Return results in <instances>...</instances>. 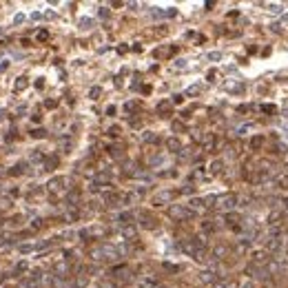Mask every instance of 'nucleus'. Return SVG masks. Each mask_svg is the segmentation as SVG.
Masks as SVG:
<instances>
[{"mask_svg": "<svg viewBox=\"0 0 288 288\" xmlns=\"http://www.w3.org/2000/svg\"><path fill=\"white\" fill-rule=\"evenodd\" d=\"M138 288H157V284H155L153 279H144V281H140Z\"/></svg>", "mask_w": 288, "mask_h": 288, "instance_id": "obj_13", "label": "nucleus"}, {"mask_svg": "<svg viewBox=\"0 0 288 288\" xmlns=\"http://www.w3.org/2000/svg\"><path fill=\"white\" fill-rule=\"evenodd\" d=\"M55 104H58V102H55V100H47V106H49V109H53Z\"/></svg>", "mask_w": 288, "mask_h": 288, "instance_id": "obj_29", "label": "nucleus"}, {"mask_svg": "<svg viewBox=\"0 0 288 288\" xmlns=\"http://www.w3.org/2000/svg\"><path fill=\"white\" fill-rule=\"evenodd\" d=\"M31 135H33V138H44V131H42V129H36Z\"/></svg>", "mask_w": 288, "mask_h": 288, "instance_id": "obj_23", "label": "nucleus"}, {"mask_svg": "<svg viewBox=\"0 0 288 288\" xmlns=\"http://www.w3.org/2000/svg\"><path fill=\"white\" fill-rule=\"evenodd\" d=\"M157 111H160V113H168V111H171V104H168L166 100H164V102L157 104Z\"/></svg>", "mask_w": 288, "mask_h": 288, "instance_id": "obj_14", "label": "nucleus"}, {"mask_svg": "<svg viewBox=\"0 0 288 288\" xmlns=\"http://www.w3.org/2000/svg\"><path fill=\"white\" fill-rule=\"evenodd\" d=\"M262 144H264V138H262V135H257V138L251 140V146H253V149H259Z\"/></svg>", "mask_w": 288, "mask_h": 288, "instance_id": "obj_17", "label": "nucleus"}, {"mask_svg": "<svg viewBox=\"0 0 288 288\" xmlns=\"http://www.w3.org/2000/svg\"><path fill=\"white\" fill-rule=\"evenodd\" d=\"M166 149H168V151H180V149H182V144H180L177 138H168V140H166Z\"/></svg>", "mask_w": 288, "mask_h": 288, "instance_id": "obj_5", "label": "nucleus"}, {"mask_svg": "<svg viewBox=\"0 0 288 288\" xmlns=\"http://www.w3.org/2000/svg\"><path fill=\"white\" fill-rule=\"evenodd\" d=\"M62 186H64V177H53L49 182V191H60Z\"/></svg>", "mask_w": 288, "mask_h": 288, "instance_id": "obj_4", "label": "nucleus"}, {"mask_svg": "<svg viewBox=\"0 0 288 288\" xmlns=\"http://www.w3.org/2000/svg\"><path fill=\"white\" fill-rule=\"evenodd\" d=\"M239 288H253V281H242Z\"/></svg>", "mask_w": 288, "mask_h": 288, "instance_id": "obj_25", "label": "nucleus"}, {"mask_svg": "<svg viewBox=\"0 0 288 288\" xmlns=\"http://www.w3.org/2000/svg\"><path fill=\"white\" fill-rule=\"evenodd\" d=\"M27 84H29L27 78H18V82L13 84V91H22V89H27Z\"/></svg>", "mask_w": 288, "mask_h": 288, "instance_id": "obj_9", "label": "nucleus"}, {"mask_svg": "<svg viewBox=\"0 0 288 288\" xmlns=\"http://www.w3.org/2000/svg\"><path fill=\"white\" fill-rule=\"evenodd\" d=\"M189 206L193 208V211H202V208H204V200H200V197H193V200L189 202Z\"/></svg>", "mask_w": 288, "mask_h": 288, "instance_id": "obj_7", "label": "nucleus"}, {"mask_svg": "<svg viewBox=\"0 0 288 288\" xmlns=\"http://www.w3.org/2000/svg\"><path fill=\"white\" fill-rule=\"evenodd\" d=\"M226 255V246H217L215 248V257H224Z\"/></svg>", "mask_w": 288, "mask_h": 288, "instance_id": "obj_20", "label": "nucleus"}, {"mask_svg": "<svg viewBox=\"0 0 288 288\" xmlns=\"http://www.w3.org/2000/svg\"><path fill=\"white\" fill-rule=\"evenodd\" d=\"M16 270H18V273H22V270H27V264H25V262H22V264H18V268H16Z\"/></svg>", "mask_w": 288, "mask_h": 288, "instance_id": "obj_27", "label": "nucleus"}, {"mask_svg": "<svg viewBox=\"0 0 288 288\" xmlns=\"http://www.w3.org/2000/svg\"><path fill=\"white\" fill-rule=\"evenodd\" d=\"M168 215H171L173 219H186V217L191 215V211H186L184 206L175 204V206H171V208H168Z\"/></svg>", "mask_w": 288, "mask_h": 288, "instance_id": "obj_2", "label": "nucleus"}, {"mask_svg": "<svg viewBox=\"0 0 288 288\" xmlns=\"http://www.w3.org/2000/svg\"><path fill=\"white\" fill-rule=\"evenodd\" d=\"M109 16V9H100V18H106Z\"/></svg>", "mask_w": 288, "mask_h": 288, "instance_id": "obj_28", "label": "nucleus"}, {"mask_svg": "<svg viewBox=\"0 0 288 288\" xmlns=\"http://www.w3.org/2000/svg\"><path fill=\"white\" fill-rule=\"evenodd\" d=\"M262 109L266 111V113H273V111H275V106H270V104H266V106H262Z\"/></svg>", "mask_w": 288, "mask_h": 288, "instance_id": "obj_26", "label": "nucleus"}, {"mask_svg": "<svg viewBox=\"0 0 288 288\" xmlns=\"http://www.w3.org/2000/svg\"><path fill=\"white\" fill-rule=\"evenodd\" d=\"M215 273H213V270H206V273H202V281H204V284H215Z\"/></svg>", "mask_w": 288, "mask_h": 288, "instance_id": "obj_6", "label": "nucleus"}, {"mask_svg": "<svg viewBox=\"0 0 288 288\" xmlns=\"http://www.w3.org/2000/svg\"><path fill=\"white\" fill-rule=\"evenodd\" d=\"M200 93V87H191L189 91H186V95H197Z\"/></svg>", "mask_w": 288, "mask_h": 288, "instance_id": "obj_22", "label": "nucleus"}, {"mask_svg": "<svg viewBox=\"0 0 288 288\" xmlns=\"http://www.w3.org/2000/svg\"><path fill=\"white\" fill-rule=\"evenodd\" d=\"M2 244H4V237H2V235H0V246H2Z\"/></svg>", "mask_w": 288, "mask_h": 288, "instance_id": "obj_30", "label": "nucleus"}, {"mask_svg": "<svg viewBox=\"0 0 288 288\" xmlns=\"http://www.w3.org/2000/svg\"><path fill=\"white\" fill-rule=\"evenodd\" d=\"M217 206L222 208V211H230V208H235V204H237V197L230 193V195H222V197H217Z\"/></svg>", "mask_w": 288, "mask_h": 288, "instance_id": "obj_1", "label": "nucleus"}, {"mask_svg": "<svg viewBox=\"0 0 288 288\" xmlns=\"http://www.w3.org/2000/svg\"><path fill=\"white\" fill-rule=\"evenodd\" d=\"M253 262H255V264H266L268 262V255H266V253H255V255H253Z\"/></svg>", "mask_w": 288, "mask_h": 288, "instance_id": "obj_8", "label": "nucleus"}, {"mask_svg": "<svg viewBox=\"0 0 288 288\" xmlns=\"http://www.w3.org/2000/svg\"><path fill=\"white\" fill-rule=\"evenodd\" d=\"M222 162H219V160H215V162H213V164H211V173H219V171H222Z\"/></svg>", "mask_w": 288, "mask_h": 288, "instance_id": "obj_19", "label": "nucleus"}, {"mask_svg": "<svg viewBox=\"0 0 288 288\" xmlns=\"http://www.w3.org/2000/svg\"><path fill=\"white\" fill-rule=\"evenodd\" d=\"M122 237H126V239L135 237V228H133V226H124V228H122Z\"/></svg>", "mask_w": 288, "mask_h": 288, "instance_id": "obj_12", "label": "nucleus"}, {"mask_svg": "<svg viewBox=\"0 0 288 288\" xmlns=\"http://www.w3.org/2000/svg\"><path fill=\"white\" fill-rule=\"evenodd\" d=\"M91 25H93L91 18H82L80 20V29H91Z\"/></svg>", "mask_w": 288, "mask_h": 288, "instance_id": "obj_18", "label": "nucleus"}, {"mask_svg": "<svg viewBox=\"0 0 288 288\" xmlns=\"http://www.w3.org/2000/svg\"><path fill=\"white\" fill-rule=\"evenodd\" d=\"M142 140H144V142H157V135L151 133V131H146V133L142 135Z\"/></svg>", "mask_w": 288, "mask_h": 288, "instance_id": "obj_15", "label": "nucleus"}, {"mask_svg": "<svg viewBox=\"0 0 288 288\" xmlns=\"http://www.w3.org/2000/svg\"><path fill=\"white\" fill-rule=\"evenodd\" d=\"M133 219V213H120V215H117V222L120 224H129Z\"/></svg>", "mask_w": 288, "mask_h": 288, "instance_id": "obj_10", "label": "nucleus"}, {"mask_svg": "<svg viewBox=\"0 0 288 288\" xmlns=\"http://www.w3.org/2000/svg\"><path fill=\"white\" fill-rule=\"evenodd\" d=\"M182 129H184L182 122H173V131H182Z\"/></svg>", "mask_w": 288, "mask_h": 288, "instance_id": "obj_24", "label": "nucleus"}, {"mask_svg": "<svg viewBox=\"0 0 288 288\" xmlns=\"http://www.w3.org/2000/svg\"><path fill=\"white\" fill-rule=\"evenodd\" d=\"M281 248V239H277V237H273V239L268 242V251H279Z\"/></svg>", "mask_w": 288, "mask_h": 288, "instance_id": "obj_11", "label": "nucleus"}, {"mask_svg": "<svg viewBox=\"0 0 288 288\" xmlns=\"http://www.w3.org/2000/svg\"><path fill=\"white\" fill-rule=\"evenodd\" d=\"M222 58V53L219 51H213V53H208V60H219Z\"/></svg>", "mask_w": 288, "mask_h": 288, "instance_id": "obj_21", "label": "nucleus"}, {"mask_svg": "<svg viewBox=\"0 0 288 288\" xmlns=\"http://www.w3.org/2000/svg\"><path fill=\"white\" fill-rule=\"evenodd\" d=\"M173 200V193L171 191H162V193H157L155 197H153V204L155 206H162V204H166V202H171Z\"/></svg>", "mask_w": 288, "mask_h": 288, "instance_id": "obj_3", "label": "nucleus"}, {"mask_svg": "<svg viewBox=\"0 0 288 288\" xmlns=\"http://www.w3.org/2000/svg\"><path fill=\"white\" fill-rule=\"evenodd\" d=\"M100 93H102V89H100V87H93L91 91H89V98H91V100H98Z\"/></svg>", "mask_w": 288, "mask_h": 288, "instance_id": "obj_16", "label": "nucleus"}]
</instances>
